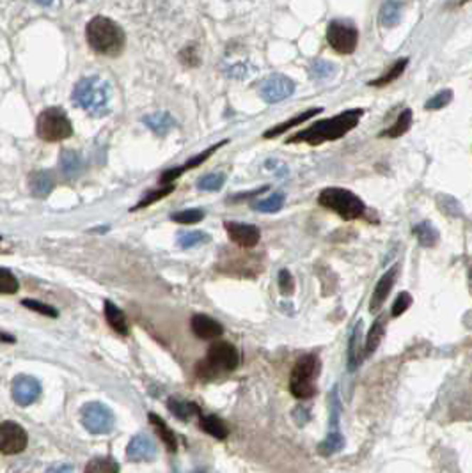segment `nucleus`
Listing matches in <instances>:
<instances>
[{
    "label": "nucleus",
    "mask_w": 472,
    "mask_h": 473,
    "mask_svg": "<svg viewBox=\"0 0 472 473\" xmlns=\"http://www.w3.org/2000/svg\"><path fill=\"white\" fill-rule=\"evenodd\" d=\"M362 114H364V110L354 108V110L341 112L336 118L322 119V121L314 123L309 128L289 137L288 140H286V144H300V142H306V144L311 145H319L325 144V142L337 140V138L344 137L359 125Z\"/></svg>",
    "instance_id": "f257e3e1"
},
{
    "label": "nucleus",
    "mask_w": 472,
    "mask_h": 473,
    "mask_svg": "<svg viewBox=\"0 0 472 473\" xmlns=\"http://www.w3.org/2000/svg\"><path fill=\"white\" fill-rule=\"evenodd\" d=\"M87 43L100 56L116 57L125 48V32L114 20L94 16L86 28Z\"/></svg>",
    "instance_id": "f03ea898"
},
{
    "label": "nucleus",
    "mask_w": 472,
    "mask_h": 473,
    "mask_svg": "<svg viewBox=\"0 0 472 473\" xmlns=\"http://www.w3.org/2000/svg\"><path fill=\"white\" fill-rule=\"evenodd\" d=\"M111 96V83H108L107 80L100 78V76H87V78H82L77 85H75L73 90L75 105L82 108V110H86L87 114L94 115V118L107 115Z\"/></svg>",
    "instance_id": "7ed1b4c3"
},
{
    "label": "nucleus",
    "mask_w": 472,
    "mask_h": 473,
    "mask_svg": "<svg viewBox=\"0 0 472 473\" xmlns=\"http://www.w3.org/2000/svg\"><path fill=\"white\" fill-rule=\"evenodd\" d=\"M238 351L230 342H213L208 349L206 358L195 367V374L201 380H213L222 373H231L238 367Z\"/></svg>",
    "instance_id": "20e7f679"
},
{
    "label": "nucleus",
    "mask_w": 472,
    "mask_h": 473,
    "mask_svg": "<svg viewBox=\"0 0 472 473\" xmlns=\"http://www.w3.org/2000/svg\"><path fill=\"white\" fill-rule=\"evenodd\" d=\"M319 374V358L316 355L300 356L292 370L289 390L297 399H311L316 394V380Z\"/></svg>",
    "instance_id": "39448f33"
},
{
    "label": "nucleus",
    "mask_w": 472,
    "mask_h": 473,
    "mask_svg": "<svg viewBox=\"0 0 472 473\" xmlns=\"http://www.w3.org/2000/svg\"><path fill=\"white\" fill-rule=\"evenodd\" d=\"M318 202L327 209H332L334 213L339 214L343 220H355V218L362 217L366 211L361 197L352 194L350 190H344V188H325L319 194Z\"/></svg>",
    "instance_id": "423d86ee"
},
{
    "label": "nucleus",
    "mask_w": 472,
    "mask_h": 473,
    "mask_svg": "<svg viewBox=\"0 0 472 473\" xmlns=\"http://www.w3.org/2000/svg\"><path fill=\"white\" fill-rule=\"evenodd\" d=\"M36 132L45 142H61L73 135V126L63 108L52 107L39 114Z\"/></svg>",
    "instance_id": "0eeeda50"
},
{
    "label": "nucleus",
    "mask_w": 472,
    "mask_h": 473,
    "mask_svg": "<svg viewBox=\"0 0 472 473\" xmlns=\"http://www.w3.org/2000/svg\"><path fill=\"white\" fill-rule=\"evenodd\" d=\"M82 425L93 435H107L114 429L116 418L111 407L101 402H87L80 411Z\"/></svg>",
    "instance_id": "6e6552de"
},
{
    "label": "nucleus",
    "mask_w": 472,
    "mask_h": 473,
    "mask_svg": "<svg viewBox=\"0 0 472 473\" xmlns=\"http://www.w3.org/2000/svg\"><path fill=\"white\" fill-rule=\"evenodd\" d=\"M327 41H329L330 48L336 50L337 53L348 56V53H354L355 48H357L359 32L352 24L330 21L329 28H327Z\"/></svg>",
    "instance_id": "1a4fd4ad"
},
{
    "label": "nucleus",
    "mask_w": 472,
    "mask_h": 473,
    "mask_svg": "<svg viewBox=\"0 0 472 473\" xmlns=\"http://www.w3.org/2000/svg\"><path fill=\"white\" fill-rule=\"evenodd\" d=\"M27 432L16 422H2L0 424V452L6 456L24 452L27 447Z\"/></svg>",
    "instance_id": "9d476101"
},
{
    "label": "nucleus",
    "mask_w": 472,
    "mask_h": 473,
    "mask_svg": "<svg viewBox=\"0 0 472 473\" xmlns=\"http://www.w3.org/2000/svg\"><path fill=\"white\" fill-rule=\"evenodd\" d=\"M295 93V83L284 75H270L261 82L260 94L267 103H279V101L286 100Z\"/></svg>",
    "instance_id": "9b49d317"
},
{
    "label": "nucleus",
    "mask_w": 472,
    "mask_h": 473,
    "mask_svg": "<svg viewBox=\"0 0 472 473\" xmlns=\"http://www.w3.org/2000/svg\"><path fill=\"white\" fill-rule=\"evenodd\" d=\"M11 395H13L14 402H18L20 406H29L39 399V395H41V385H39V381L36 380V378L21 374V376L13 380Z\"/></svg>",
    "instance_id": "f8f14e48"
},
{
    "label": "nucleus",
    "mask_w": 472,
    "mask_h": 473,
    "mask_svg": "<svg viewBox=\"0 0 472 473\" xmlns=\"http://www.w3.org/2000/svg\"><path fill=\"white\" fill-rule=\"evenodd\" d=\"M226 227L227 236L233 243H236L242 249H252L260 243L261 232L256 225L250 224H240V222H226L224 224Z\"/></svg>",
    "instance_id": "ddd939ff"
},
{
    "label": "nucleus",
    "mask_w": 472,
    "mask_h": 473,
    "mask_svg": "<svg viewBox=\"0 0 472 473\" xmlns=\"http://www.w3.org/2000/svg\"><path fill=\"white\" fill-rule=\"evenodd\" d=\"M126 456L130 461H151L157 456V443L148 435L133 436L126 447Z\"/></svg>",
    "instance_id": "4468645a"
},
{
    "label": "nucleus",
    "mask_w": 472,
    "mask_h": 473,
    "mask_svg": "<svg viewBox=\"0 0 472 473\" xmlns=\"http://www.w3.org/2000/svg\"><path fill=\"white\" fill-rule=\"evenodd\" d=\"M398 266H393L389 271H386L382 275V279L379 280V284L375 286V291L371 294V301H369V312H379L382 308V305L386 303L387 296H389L391 289H393L396 282V275H398Z\"/></svg>",
    "instance_id": "2eb2a0df"
},
{
    "label": "nucleus",
    "mask_w": 472,
    "mask_h": 473,
    "mask_svg": "<svg viewBox=\"0 0 472 473\" xmlns=\"http://www.w3.org/2000/svg\"><path fill=\"white\" fill-rule=\"evenodd\" d=\"M227 142H230V140H222V142H219V144L212 145V147L206 149L205 152H201V155H197V156H195V158L188 160V162L185 163V165L178 167V169H169L165 174H163L162 177H160V184H170L174 180H178V177H180L181 174H185V172H187V170L194 169V167H199L202 162H206V160H208L210 156H212L213 152L217 151V149H220V147H222V145H226Z\"/></svg>",
    "instance_id": "dca6fc26"
},
{
    "label": "nucleus",
    "mask_w": 472,
    "mask_h": 473,
    "mask_svg": "<svg viewBox=\"0 0 472 473\" xmlns=\"http://www.w3.org/2000/svg\"><path fill=\"white\" fill-rule=\"evenodd\" d=\"M192 330L199 338H206V341H213L222 336L224 328L219 321H215L210 316L197 314L192 318Z\"/></svg>",
    "instance_id": "f3484780"
},
{
    "label": "nucleus",
    "mask_w": 472,
    "mask_h": 473,
    "mask_svg": "<svg viewBox=\"0 0 472 473\" xmlns=\"http://www.w3.org/2000/svg\"><path fill=\"white\" fill-rule=\"evenodd\" d=\"M105 318H107V323L114 332H118L119 336H128L130 328L125 312L119 307H116L112 301H105Z\"/></svg>",
    "instance_id": "a211bd4d"
},
{
    "label": "nucleus",
    "mask_w": 472,
    "mask_h": 473,
    "mask_svg": "<svg viewBox=\"0 0 472 473\" xmlns=\"http://www.w3.org/2000/svg\"><path fill=\"white\" fill-rule=\"evenodd\" d=\"M143 123L151 130V132H155L160 137L167 135V133L176 126V121L173 119V115L167 114V112H158V114L146 115V118H143Z\"/></svg>",
    "instance_id": "6ab92c4d"
},
{
    "label": "nucleus",
    "mask_w": 472,
    "mask_h": 473,
    "mask_svg": "<svg viewBox=\"0 0 472 473\" xmlns=\"http://www.w3.org/2000/svg\"><path fill=\"white\" fill-rule=\"evenodd\" d=\"M403 2L401 0H386L380 9V24L386 28H393L401 21Z\"/></svg>",
    "instance_id": "aec40b11"
},
{
    "label": "nucleus",
    "mask_w": 472,
    "mask_h": 473,
    "mask_svg": "<svg viewBox=\"0 0 472 473\" xmlns=\"http://www.w3.org/2000/svg\"><path fill=\"white\" fill-rule=\"evenodd\" d=\"M199 425H201L202 431L208 432V435H212L217 440H226L227 435H230L227 425L217 415H199Z\"/></svg>",
    "instance_id": "412c9836"
},
{
    "label": "nucleus",
    "mask_w": 472,
    "mask_h": 473,
    "mask_svg": "<svg viewBox=\"0 0 472 473\" xmlns=\"http://www.w3.org/2000/svg\"><path fill=\"white\" fill-rule=\"evenodd\" d=\"M150 422L153 424V427L157 429L158 436L162 438V442L165 443L167 450H170V452H176V450H178V438H176V435H174L173 429L167 425V422L163 420L162 417H158L157 413H150Z\"/></svg>",
    "instance_id": "4be33fe9"
},
{
    "label": "nucleus",
    "mask_w": 472,
    "mask_h": 473,
    "mask_svg": "<svg viewBox=\"0 0 472 473\" xmlns=\"http://www.w3.org/2000/svg\"><path fill=\"white\" fill-rule=\"evenodd\" d=\"M319 112H323V108H311V110L302 112V114H299L297 118L289 119V121H286V123H282V125L275 126V128L268 130V132L265 133V138H274V137L282 135V133H286L289 128H293V126H299V125H302V123L309 121L311 118H314V115L319 114Z\"/></svg>",
    "instance_id": "5701e85b"
},
{
    "label": "nucleus",
    "mask_w": 472,
    "mask_h": 473,
    "mask_svg": "<svg viewBox=\"0 0 472 473\" xmlns=\"http://www.w3.org/2000/svg\"><path fill=\"white\" fill-rule=\"evenodd\" d=\"M167 407H169L170 413L180 418V420H188V418L194 417V415H201V407L195 405V402L181 401V399L176 397H170L169 401H167Z\"/></svg>",
    "instance_id": "b1692460"
},
{
    "label": "nucleus",
    "mask_w": 472,
    "mask_h": 473,
    "mask_svg": "<svg viewBox=\"0 0 472 473\" xmlns=\"http://www.w3.org/2000/svg\"><path fill=\"white\" fill-rule=\"evenodd\" d=\"M29 187L36 197H46L53 188V180L48 172L41 170V172H34L29 180Z\"/></svg>",
    "instance_id": "393cba45"
},
{
    "label": "nucleus",
    "mask_w": 472,
    "mask_h": 473,
    "mask_svg": "<svg viewBox=\"0 0 472 473\" xmlns=\"http://www.w3.org/2000/svg\"><path fill=\"white\" fill-rule=\"evenodd\" d=\"M414 234L417 236V241L423 246L430 249L438 243V231L435 229V225L431 222H421L414 227Z\"/></svg>",
    "instance_id": "a878e982"
},
{
    "label": "nucleus",
    "mask_w": 472,
    "mask_h": 473,
    "mask_svg": "<svg viewBox=\"0 0 472 473\" xmlns=\"http://www.w3.org/2000/svg\"><path fill=\"white\" fill-rule=\"evenodd\" d=\"M344 447V438L343 435L339 432V429H330V435L323 440L322 443L318 445V452L322 456H332V454H337L339 450H343Z\"/></svg>",
    "instance_id": "bb28decb"
},
{
    "label": "nucleus",
    "mask_w": 472,
    "mask_h": 473,
    "mask_svg": "<svg viewBox=\"0 0 472 473\" xmlns=\"http://www.w3.org/2000/svg\"><path fill=\"white\" fill-rule=\"evenodd\" d=\"M386 316H380L375 323H373L371 330H369L368 338H366V355H371L376 348H379L380 341L384 338L386 333Z\"/></svg>",
    "instance_id": "cd10ccee"
},
{
    "label": "nucleus",
    "mask_w": 472,
    "mask_h": 473,
    "mask_svg": "<svg viewBox=\"0 0 472 473\" xmlns=\"http://www.w3.org/2000/svg\"><path fill=\"white\" fill-rule=\"evenodd\" d=\"M410 125H412V110H410V108H406V110H403L401 114H399L398 121H396L389 130H384V132L380 133V137L398 138V137L405 135V133L409 132Z\"/></svg>",
    "instance_id": "c85d7f7f"
},
{
    "label": "nucleus",
    "mask_w": 472,
    "mask_h": 473,
    "mask_svg": "<svg viewBox=\"0 0 472 473\" xmlns=\"http://www.w3.org/2000/svg\"><path fill=\"white\" fill-rule=\"evenodd\" d=\"M361 330H362V321L357 323L352 333L350 345H348V367L352 370L359 365L361 362Z\"/></svg>",
    "instance_id": "c756f323"
},
{
    "label": "nucleus",
    "mask_w": 472,
    "mask_h": 473,
    "mask_svg": "<svg viewBox=\"0 0 472 473\" xmlns=\"http://www.w3.org/2000/svg\"><path fill=\"white\" fill-rule=\"evenodd\" d=\"M61 169L66 177H75L78 176V172L82 170V160L77 152L73 151H63L61 155Z\"/></svg>",
    "instance_id": "7c9ffc66"
},
{
    "label": "nucleus",
    "mask_w": 472,
    "mask_h": 473,
    "mask_svg": "<svg viewBox=\"0 0 472 473\" xmlns=\"http://www.w3.org/2000/svg\"><path fill=\"white\" fill-rule=\"evenodd\" d=\"M83 473H119V464L112 457H94L87 463Z\"/></svg>",
    "instance_id": "2f4dec72"
},
{
    "label": "nucleus",
    "mask_w": 472,
    "mask_h": 473,
    "mask_svg": "<svg viewBox=\"0 0 472 473\" xmlns=\"http://www.w3.org/2000/svg\"><path fill=\"white\" fill-rule=\"evenodd\" d=\"M406 64H409V59H399L396 61L394 66L391 69H387L386 75H382L380 78L373 80V82H369V85L371 87H384V85H389L391 82H394L396 78H399V76L403 75V71H405Z\"/></svg>",
    "instance_id": "473e14b6"
},
{
    "label": "nucleus",
    "mask_w": 472,
    "mask_h": 473,
    "mask_svg": "<svg viewBox=\"0 0 472 473\" xmlns=\"http://www.w3.org/2000/svg\"><path fill=\"white\" fill-rule=\"evenodd\" d=\"M224 183H226V174L213 172V174H205V176L199 177L195 184H197L199 190L217 192L224 187Z\"/></svg>",
    "instance_id": "72a5a7b5"
},
{
    "label": "nucleus",
    "mask_w": 472,
    "mask_h": 473,
    "mask_svg": "<svg viewBox=\"0 0 472 473\" xmlns=\"http://www.w3.org/2000/svg\"><path fill=\"white\" fill-rule=\"evenodd\" d=\"M206 241H210V236L205 234L202 231L181 232L180 238H178V245H180L181 249H192V246H197Z\"/></svg>",
    "instance_id": "f704fd0d"
},
{
    "label": "nucleus",
    "mask_w": 472,
    "mask_h": 473,
    "mask_svg": "<svg viewBox=\"0 0 472 473\" xmlns=\"http://www.w3.org/2000/svg\"><path fill=\"white\" fill-rule=\"evenodd\" d=\"M284 206V194H274L268 199L254 204V209L261 211V213H275Z\"/></svg>",
    "instance_id": "c9c22d12"
},
{
    "label": "nucleus",
    "mask_w": 472,
    "mask_h": 473,
    "mask_svg": "<svg viewBox=\"0 0 472 473\" xmlns=\"http://www.w3.org/2000/svg\"><path fill=\"white\" fill-rule=\"evenodd\" d=\"M205 218V211L201 209H185V211H180V213H174L173 217H170V220L173 222H178V224H199V222Z\"/></svg>",
    "instance_id": "e433bc0d"
},
{
    "label": "nucleus",
    "mask_w": 472,
    "mask_h": 473,
    "mask_svg": "<svg viewBox=\"0 0 472 473\" xmlns=\"http://www.w3.org/2000/svg\"><path fill=\"white\" fill-rule=\"evenodd\" d=\"M18 291V280L6 268H0V294H14Z\"/></svg>",
    "instance_id": "4c0bfd02"
},
{
    "label": "nucleus",
    "mask_w": 472,
    "mask_h": 473,
    "mask_svg": "<svg viewBox=\"0 0 472 473\" xmlns=\"http://www.w3.org/2000/svg\"><path fill=\"white\" fill-rule=\"evenodd\" d=\"M453 100V90H441L438 94H435L433 98H430V100L426 101V105H424V108L426 110H441V108H444L446 105L451 103Z\"/></svg>",
    "instance_id": "58836bf2"
},
{
    "label": "nucleus",
    "mask_w": 472,
    "mask_h": 473,
    "mask_svg": "<svg viewBox=\"0 0 472 473\" xmlns=\"http://www.w3.org/2000/svg\"><path fill=\"white\" fill-rule=\"evenodd\" d=\"M173 192H174V184H167V187L160 188V190H155V192H151V194H148L146 197L143 199V201H140L135 207H133V209H143V207L151 206V204L160 201V199L167 197V195L173 194Z\"/></svg>",
    "instance_id": "ea45409f"
},
{
    "label": "nucleus",
    "mask_w": 472,
    "mask_h": 473,
    "mask_svg": "<svg viewBox=\"0 0 472 473\" xmlns=\"http://www.w3.org/2000/svg\"><path fill=\"white\" fill-rule=\"evenodd\" d=\"M21 303H24V307L31 308V311L38 312V314L48 316V318H57V316H59V312H57L56 308L50 307V305H46V303H41V301L25 300V301H21Z\"/></svg>",
    "instance_id": "a19ab883"
},
{
    "label": "nucleus",
    "mask_w": 472,
    "mask_h": 473,
    "mask_svg": "<svg viewBox=\"0 0 472 473\" xmlns=\"http://www.w3.org/2000/svg\"><path fill=\"white\" fill-rule=\"evenodd\" d=\"M438 206H441V209L444 211L446 214H451V217H460V214H462L460 204L456 202V199L449 197V195H441V197H438Z\"/></svg>",
    "instance_id": "79ce46f5"
},
{
    "label": "nucleus",
    "mask_w": 472,
    "mask_h": 473,
    "mask_svg": "<svg viewBox=\"0 0 472 473\" xmlns=\"http://www.w3.org/2000/svg\"><path fill=\"white\" fill-rule=\"evenodd\" d=\"M334 69H336L334 64L327 63V61L323 59H318L311 64V75H313L314 78H327V76L332 75Z\"/></svg>",
    "instance_id": "37998d69"
},
{
    "label": "nucleus",
    "mask_w": 472,
    "mask_h": 473,
    "mask_svg": "<svg viewBox=\"0 0 472 473\" xmlns=\"http://www.w3.org/2000/svg\"><path fill=\"white\" fill-rule=\"evenodd\" d=\"M410 305H412V296H410L409 293H399L393 305V312H391L393 318H398V316H401L403 312L409 311Z\"/></svg>",
    "instance_id": "c03bdc74"
},
{
    "label": "nucleus",
    "mask_w": 472,
    "mask_h": 473,
    "mask_svg": "<svg viewBox=\"0 0 472 473\" xmlns=\"http://www.w3.org/2000/svg\"><path fill=\"white\" fill-rule=\"evenodd\" d=\"M279 289L282 294H292L295 289V280L288 270L279 271Z\"/></svg>",
    "instance_id": "a18cd8bd"
},
{
    "label": "nucleus",
    "mask_w": 472,
    "mask_h": 473,
    "mask_svg": "<svg viewBox=\"0 0 472 473\" xmlns=\"http://www.w3.org/2000/svg\"><path fill=\"white\" fill-rule=\"evenodd\" d=\"M46 473H75V470L73 467H70V464H59V467L50 468Z\"/></svg>",
    "instance_id": "49530a36"
},
{
    "label": "nucleus",
    "mask_w": 472,
    "mask_h": 473,
    "mask_svg": "<svg viewBox=\"0 0 472 473\" xmlns=\"http://www.w3.org/2000/svg\"><path fill=\"white\" fill-rule=\"evenodd\" d=\"M0 341H4V342H14V338L11 337V336H6V333L0 332Z\"/></svg>",
    "instance_id": "de8ad7c7"
},
{
    "label": "nucleus",
    "mask_w": 472,
    "mask_h": 473,
    "mask_svg": "<svg viewBox=\"0 0 472 473\" xmlns=\"http://www.w3.org/2000/svg\"><path fill=\"white\" fill-rule=\"evenodd\" d=\"M38 4H43V6H50V4L53 2V0H36Z\"/></svg>",
    "instance_id": "09e8293b"
},
{
    "label": "nucleus",
    "mask_w": 472,
    "mask_h": 473,
    "mask_svg": "<svg viewBox=\"0 0 472 473\" xmlns=\"http://www.w3.org/2000/svg\"><path fill=\"white\" fill-rule=\"evenodd\" d=\"M0 239H2V238H0Z\"/></svg>",
    "instance_id": "8fccbe9b"
}]
</instances>
